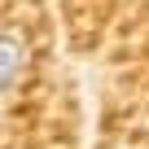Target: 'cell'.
I'll return each instance as SVG.
<instances>
[{
	"label": "cell",
	"instance_id": "obj_1",
	"mask_svg": "<svg viewBox=\"0 0 149 149\" xmlns=\"http://www.w3.org/2000/svg\"><path fill=\"white\" fill-rule=\"evenodd\" d=\"M26 70V35L13 26H0V92H9Z\"/></svg>",
	"mask_w": 149,
	"mask_h": 149
}]
</instances>
